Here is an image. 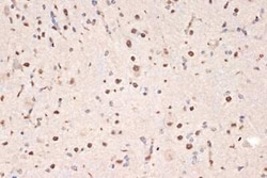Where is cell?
<instances>
[{
  "label": "cell",
  "mask_w": 267,
  "mask_h": 178,
  "mask_svg": "<svg viewBox=\"0 0 267 178\" xmlns=\"http://www.w3.org/2000/svg\"><path fill=\"white\" fill-rule=\"evenodd\" d=\"M165 159L167 161H171V160H174L175 159V153H174L172 149H168L165 153Z\"/></svg>",
  "instance_id": "cell-1"
}]
</instances>
